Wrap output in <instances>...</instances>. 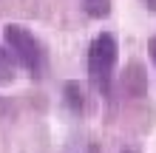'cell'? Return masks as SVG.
Returning a JSON list of instances; mask_svg holds the SVG:
<instances>
[{
	"label": "cell",
	"mask_w": 156,
	"mask_h": 153,
	"mask_svg": "<svg viewBox=\"0 0 156 153\" xmlns=\"http://www.w3.org/2000/svg\"><path fill=\"white\" fill-rule=\"evenodd\" d=\"M14 79V60L9 57L6 48H0V85H9Z\"/></svg>",
	"instance_id": "3"
},
{
	"label": "cell",
	"mask_w": 156,
	"mask_h": 153,
	"mask_svg": "<svg viewBox=\"0 0 156 153\" xmlns=\"http://www.w3.org/2000/svg\"><path fill=\"white\" fill-rule=\"evenodd\" d=\"M85 12L91 17H108L111 14V0H82Z\"/></svg>",
	"instance_id": "4"
},
{
	"label": "cell",
	"mask_w": 156,
	"mask_h": 153,
	"mask_svg": "<svg viewBox=\"0 0 156 153\" xmlns=\"http://www.w3.org/2000/svg\"><path fill=\"white\" fill-rule=\"evenodd\" d=\"M148 51H151V60H153V65H156V37L148 40Z\"/></svg>",
	"instance_id": "6"
},
{
	"label": "cell",
	"mask_w": 156,
	"mask_h": 153,
	"mask_svg": "<svg viewBox=\"0 0 156 153\" xmlns=\"http://www.w3.org/2000/svg\"><path fill=\"white\" fill-rule=\"evenodd\" d=\"M142 3L148 6V9H153V6H156V0H142Z\"/></svg>",
	"instance_id": "7"
},
{
	"label": "cell",
	"mask_w": 156,
	"mask_h": 153,
	"mask_svg": "<svg viewBox=\"0 0 156 153\" xmlns=\"http://www.w3.org/2000/svg\"><path fill=\"white\" fill-rule=\"evenodd\" d=\"M116 60H119L116 37L108 31L97 34L88 46V79H91V85H94V91L99 96H111Z\"/></svg>",
	"instance_id": "1"
},
{
	"label": "cell",
	"mask_w": 156,
	"mask_h": 153,
	"mask_svg": "<svg viewBox=\"0 0 156 153\" xmlns=\"http://www.w3.org/2000/svg\"><path fill=\"white\" fill-rule=\"evenodd\" d=\"M3 40H6V51L17 65H23L31 77H43L45 71V48L43 43L20 23H9L3 29Z\"/></svg>",
	"instance_id": "2"
},
{
	"label": "cell",
	"mask_w": 156,
	"mask_h": 153,
	"mask_svg": "<svg viewBox=\"0 0 156 153\" xmlns=\"http://www.w3.org/2000/svg\"><path fill=\"white\" fill-rule=\"evenodd\" d=\"M122 153H133V150H122Z\"/></svg>",
	"instance_id": "8"
},
{
	"label": "cell",
	"mask_w": 156,
	"mask_h": 153,
	"mask_svg": "<svg viewBox=\"0 0 156 153\" xmlns=\"http://www.w3.org/2000/svg\"><path fill=\"white\" fill-rule=\"evenodd\" d=\"M66 94H68V102L74 111H82V91H80V85L77 82H68L66 85Z\"/></svg>",
	"instance_id": "5"
}]
</instances>
